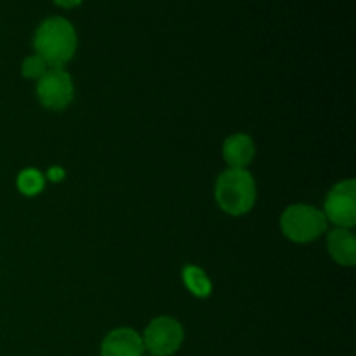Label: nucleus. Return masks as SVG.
<instances>
[{
  "mask_svg": "<svg viewBox=\"0 0 356 356\" xmlns=\"http://www.w3.org/2000/svg\"><path fill=\"white\" fill-rule=\"evenodd\" d=\"M280 226L289 240L298 243H308L318 238L327 229V218L322 211L312 205H291L282 214Z\"/></svg>",
  "mask_w": 356,
  "mask_h": 356,
  "instance_id": "obj_3",
  "label": "nucleus"
},
{
  "mask_svg": "<svg viewBox=\"0 0 356 356\" xmlns=\"http://www.w3.org/2000/svg\"><path fill=\"white\" fill-rule=\"evenodd\" d=\"M183 282L188 291L197 298H209L212 292V284L204 270L197 266H186L183 270Z\"/></svg>",
  "mask_w": 356,
  "mask_h": 356,
  "instance_id": "obj_10",
  "label": "nucleus"
},
{
  "mask_svg": "<svg viewBox=\"0 0 356 356\" xmlns=\"http://www.w3.org/2000/svg\"><path fill=\"white\" fill-rule=\"evenodd\" d=\"M45 179L38 170L26 169L17 176V190L24 195V197H35L44 190Z\"/></svg>",
  "mask_w": 356,
  "mask_h": 356,
  "instance_id": "obj_11",
  "label": "nucleus"
},
{
  "mask_svg": "<svg viewBox=\"0 0 356 356\" xmlns=\"http://www.w3.org/2000/svg\"><path fill=\"white\" fill-rule=\"evenodd\" d=\"M47 70H49L47 63H45L44 59L37 54H33V56H30V58L24 59L23 66H21V73H23V76H26V79H33V80L40 79V76L44 75Z\"/></svg>",
  "mask_w": 356,
  "mask_h": 356,
  "instance_id": "obj_12",
  "label": "nucleus"
},
{
  "mask_svg": "<svg viewBox=\"0 0 356 356\" xmlns=\"http://www.w3.org/2000/svg\"><path fill=\"white\" fill-rule=\"evenodd\" d=\"M256 155V146L247 134H233L222 145V156L229 169H245Z\"/></svg>",
  "mask_w": 356,
  "mask_h": 356,
  "instance_id": "obj_8",
  "label": "nucleus"
},
{
  "mask_svg": "<svg viewBox=\"0 0 356 356\" xmlns=\"http://www.w3.org/2000/svg\"><path fill=\"white\" fill-rule=\"evenodd\" d=\"M143 337L136 330L117 329L104 337L101 344V356H143Z\"/></svg>",
  "mask_w": 356,
  "mask_h": 356,
  "instance_id": "obj_7",
  "label": "nucleus"
},
{
  "mask_svg": "<svg viewBox=\"0 0 356 356\" xmlns=\"http://www.w3.org/2000/svg\"><path fill=\"white\" fill-rule=\"evenodd\" d=\"M33 47L49 68H63L76 51L75 28L65 17H49L38 26Z\"/></svg>",
  "mask_w": 356,
  "mask_h": 356,
  "instance_id": "obj_1",
  "label": "nucleus"
},
{
  "mask_svg": "<svg viewBox=\"0 0 356 356\" xmlns=\"http://www.w3.org/2000/svg\"><path fill=\"white\" fill-rule=\"evenodd\" d=\"M256 181L245 169H228L216 184L219 207L232 216H243L256 204Z\"/></svg>",
  "mask_w": 356,
  "mask_h": 356,
  "instance_id": "obj_2",
  "label": "nucleus"
},
{
  "mask_svg": "<svg viewBox=\"0 0 356 356\" xmlns=\"http://www.w3.org/2000/svg\"><path fill=\"white\" fill-rule=\"evenodd\" d=\"M56 6L59 7H65V9H72V7H76L82 3V0H52Z\"/></svg>",
  "mask_w": 356,
  "mask_h": 356,
  "instance_id": "obj_14",
  "label": "nucleus"
},
{
  "mask_svg": "<svg viewBox=\"0 0 356 356\" xmlns=\"http://www.w3.org/2000/svg\"><path fill=\"white\" fill-rule=\"evenodd\" d=\"M49 179L54 181V183H59L61 179H65V170L61 169V167H52L51 170L47 172Z\"/></svg>",
  "mask_w": 356,
  "mask_h": 356,
  "instance_id": "obj_13",
  "label": "nucleus"
},
{
  "mask_svg": "<svg viewBox=\"0 0 356 356\" xmlns=\"http://www.w3.org/2000/svg\"><path fill=\"white\" fill-rule=\"evenodd\" d=\"M323 214L337 228H353L356 225V183L353 179L343 181L329 191Z\"/></svg>",
  "mask_w": 356,
  "mask_h": 356,
  "instance_id": "obj_6",
  "label": "nucleus"
},
{
  "mask_svg": "<svg viewBox=\"0 0 356 356\" xmlns=\"http://www.w3.org/2000/svg\"><path fill=\"white\" fill-rule=\"evenodd\" d=\"M72 76L63 68H49L44 75L38 79L37 83V96L42 106L47 110L59 111L65 110L73 99Z\"/></svg>",
  "mask_w": 356,
  "mask_h": 356,
  "instance_id": "obj_5",
  "label": "nucleus"
},
{
  "mask_svg": "<svg viewBox=\"0 0 356 356\" xmlns=\"http://www.w3.org/2000/svg\"><path fill=\"white\" fill-rule=\"evenodd\" d=\"M184 332L181 323L170 316L153 320L143 336V346L153 356H170L181 348Z\"/></svg>",
  "mask_w": 356,
  "mask_h": 356,
  "instance_id": "obj_4",
  "label": "nucleus"
},
{
  "mask_svg": "<svg viewBox=\"0 0 356 356\" xmlns=\"http://www.w3.org/2000/svg\"><path fill=\"white\" fill-rule=\"evenodd\" d=\"M330 256L341 266H355L356 263V238L351 229L336 228L327 238Z\"/></svg>",
  "mask_w": 356,
  "mask_h": 356,
  "instance_id": "obj_9",
  "label": "nucleus"
},
{
  "mask_svg": "<svg viewBox=\"0 0 356 356\" xmlns=\"http://www.w3.org/2000/svg\"><path fill=\"white\" fill-rule=\"evenodd\" d=\"M143 356H153V355H143Z\"/></svg>",
  "mask_w": 356,
  "mask_h": 356,
  "instance_id": "obj_15",
  "label": "nucleus"
}]
</instances>
